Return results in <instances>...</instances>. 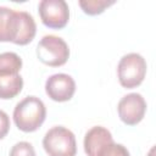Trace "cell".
<instances>
[{
	"mask_svg": "<svg viewBox=\"0 0 156 156\" xmlns=\"http://www.w3.org/2000/svg\"><path fill=\"white\" fill-rule=\"evenodd\" d=\"M37 33V24L33 16L27 11H15L12 29V43L26 45L33 40Z\"/></svg>",
	"mask_w": 156,
	"mask_h": 156,
	"instance_id": "9c48e42d",
	"label": "cell"
},
{
	"mask_svg": "<svg viewBox=\"0 0 156 156\" xmlns=\"http://www.w3.org/2000/svg\"><path fill=\"white\" fill-rule=\"evenodd\" d=\"M15 21V10L0 6V41L12 40V29Z\"/></svg>",
	"mask_w": 156,
	"mask_h": 156,
	"instance_id": "7c38bea8",
	"label": "cell"
},
{
	"mask_svg": "<svg viewBox=\"0 0 156 156\" xmlns=\"http://www.w3.org/2000/svg\"><path fill=\"white\" fill-rule=\"evenodd\" d=\"M23 88V78L21 74L0 76V99H12L21 93Z\"/></svg>",
	"mask_w": 156,
	"mask_h": 156,
	"instance_id": "30bf717a",
	"label": "cell"
},
{
	"mask_svg": "<svg viewBox=\"0 0 156 156\" xmlns=\"http://www.w3.org/2000/svg\"><path fill=\"white\" fill-rule=\"evenodd\" d=\"M46 107L44 102L34 96H26L16 104L13 110V121L17 128L22 132L29 133L37 130L45 121Z\"/></svg>",
	"mask_w": 156,
	"mask_h": 156,
	"instance_id": "6da1fadb",
	"label": "cell"
},
{
	"mask_svg": "<svg viewBox=\"0 0 156 156\" xmlns=\"http://www.w3.org/2000/svg\"><path fill=\"white\" fill-rule=\"evenodd\" d=\"M117 111L121 121L128 126L138 124L145 116L146 101L139 93H130L124 95L118 105Z\"/></svg>",
	"mask_w": 156,
	"mask_h": 156,
	"instance_id": "8992f818",
	"label": "cell"
},
{
	"mask_svg": "<svg viewBox=\"0 0 156 156\" xmlns=\"http://www.w3.org/2000/svg\"><path fill=\"white\" fill-rule=\"evenodd\" d=\"M79 6L88 15H99L105 11L106 7L115 4V0H79Z\"/></svg>",
	"mask_w": 156,
	"mask_h": 156,
	"instance_id": "4fadbf2b",
	"label": "cell"
},
{
	"mask_svg": "<svg viewBox=\"0 0 156 156\" xmlns=\"http://www.w3.org/2000/svg\"><path fill=\"white\" fill-rule=\"evenodd\" d=\"M9 156H35V150L30 143L18 141L11 147Z\"/></svg>",
	"mask_w": 156,
	"mask_h": 156,
	"instance_id": "5bb4252c",
	"label": "cell"
},
{
	"mask_svg": "<svg viewBox=\"0 0 156 156\" xmlns=\"http://www.w3.org/2000/svg\"><path fill=\"white\" fill-rule=\"evenodd\" d=\"M118 80L127 89L135 88L141 84L146 74V61L136 52H129L121 57L117 66Z\"/></svg>",
	"mask_w": 156,
	"mask_h": 156,
	"instance_id": "3957f363",
	"label": "cell"
},
{
	"mask_svg": "<svg viewBox=\"0 0 156 156\" xmlns=\"http://www.w3.org/2000/svg\"><path fill=\"white\" fill-rule=\"evenodd\" d=\"M43 146L49 156H76L77 152L74 134L62 126H55L45 133Z\"/></svg>",
	"mask_w": 156,
	"mask_h": 156,
	"instance_id": "7a4b0ae2",
	"label": "cell"
},
{
	"mask_svg": "<svg viewBox=\"0 0 156 156\" xmlns=\"http://www.w3.org/2000/svg\"><path fill=\"white\" fill-rule=\"evenodd\" d=\"M9 130H10V118L5 111L0 110V140L6 136Z\"/></svg>",
	"mask_w": 156,
	"mask_h": 156,
	"instance_id": "9a60e30c",
	"label": "cell"
},
{
	"mask_svg": "<svg viewBox=\"0 0 156 156\" xmlns=\"http://www.w3.org/2000/svg\"><path fill=\"white\" fill-rule=\"evenodd\" d=\"M22 68V58L11 51L0 54V76L18 74Z\"/></svg>",
	"mask_w": 156,
	"mask_h": 156,
	"instance_id": "8fae6325",
	"label": "cell"
},
{
	"mask_svg": "<svg viewBox=\"0 0 156 156\" xmlns=\"http://www.w3.org/2000/svg\"><path fill=\"white\" fill-rule=\"evenodd\" d=\"M37 56L43 63L51 67H58L67 62L69 49L62 38L49 34L43 37L38 43Z\"/></svg>",
	"mask_w": 156,
	"mask_h": 156,
	"instance_id": "277c9868",
	"label": "cell"
},
{
	"mask_svg": "<svg viewBox=\"0 0 156 156\" xmlns=\"http://www.w3.org/2000/svg\"><path fill=\"white\" fill-rule=\"evenodd\" d=\"M106 156H130V155H129V151L127 150L126 146H123L122 144H116L115 143Z\"/></svg>",
	"mask_w": 156,
	"mask_h": 156,
	"instance_id": "2e32d148",
	"label": "cell"
},
{
	"mask_svg": "<svg viewBox=\"0 0 156 156\" xmlns=\"http://www.w3.org/2000/svg\"><path fill=\"white\" fill-rule=\"evenodd\" d=\"M45 91L48 96L58 102L68 101L76 91L74 79L66 73H55L45 82Z\"/></svg>",
	"mask_w": 156,
	"mask_h": 156,
	"instance_id": "ba28073f",
	"label": "cell"
},
{
	"mask_svg": "<svg viewBox=\"0 0 156 156\" xmlns=\"http://www.w3.org/2000/svg\"><path fill=\"white\" fill-rule=\"evenodd\" d=\"M83 144L88 156H106L115 141L108 129L101 126H94L85 133Z\"/></svg>",
	"mask_w": 156,
	"mask_h": 156,
	"instance_id": "52a82bcc",
	"label": "cell"
},
{
	"mask_svg": "<svg viewBox=\"0 0 156 156\" xmlns=\"http://www.w3.org/2000/svg\"><path fill=\"white\" fill-rule=\"evenodd\" d=\"M38 11L41 22L49 28H63L69 20V9L65 0H41Z\"/></svg>",
	"mask_w": 156,
	"mask_h": 156,
	"instance_id": "5b68a950",
	"label": "cell"
}]
</instances>
